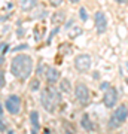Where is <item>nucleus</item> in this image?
<instances>
[{
    "instance_id": "10",
    "label": "nucleus",
    "mask_w": 128,
    "mask_h": 134,
    "mask_svg": "<svg viewBox=\"0 0 128 134\" xmlns=\"http://www.w3.org/2000/svg\"><path fill=\"white\" fill-rule=\"evenodd\" d=\"M81 125H82V128L85 130V131H94V124H92V121H91L90 115L88 113H85V115L81 118Z\"/></svg>"
},
{
    "instance_id": "30",
    "label": "nucleus",
    "mask_w": 128,
    "mask_h": 134,
    "mask_svg": "<svg viewBox=\"0 0 128 134\" xmlns=\"http://www.w3.org/2000/svg\"><path fill=\"white\" fill-rule=\"evenodd\" d=\"M125 82H127V85H128V79H127V81H125Z\"/></svg>"
},
{
    "instance_id": "21",
    "label": "nucleus",
    "mask_w": 128,
    "mask_h": 134,
    "mask_svg": "<svg viewBox=\"0 0 128 134\" xmlns=\"http://www.w3.org/2000/svg\"><path fill=\"white\" fill-rule=\"evenodd\" d=\"M29 48V45H25V43H23V45H19V46H16V48L14 49L15 52H18V51H23V49H27Z\"/></svg>"
},
{
    "instance_id": "18",
    "label": "nucleus",
    "mask_w": 128,
    "mask_h": 134,
    "mask_svg": "<svg viewBox=\"0 0 128 134\" xmlns=\"http://www.w3.org/2000/svg\"><path fill=\"white\" fill-rule=\"evenodd\" d=\"M39 86H40V82H39L37 79H33V81L30 82V90H33L34 91V90H37Z\"/></svg>"
},
{
    "instance_id": "25",
    "label": "nucleus",
    "mask_w": 128,
    "mask_h": 134,
    "mask_svg": "<svg viewBox=\"0 0 128 134\" xmlns=\"http://www.w3.org/2000/svg\"><path fill=\"white\" fill-rule=\"evenodd\" d=\"M43 134H51V131H49L48 128H45V130H43Z\"/></svg>"
},
{
    "instance_id": "1",
    "label": "nucleus",
    "mask_w": 128,
    "mask_h": 134,
    "mask_svg": "<svg viewBox=\"0 0 128 134\" xmlns=\"http://www.w3.org/2000/svg\"><path fill=\"white\" fill-rule=\"evenodd\" d=\"M10 72L21 81L29 79L33 72V58L27 54H18L10 61Z\"/></svg>"
},
{
    "instance_id": "4",
    "label": "nucleus",
    "mask_w": 128,
    "mask_h": 134,
    "mask_svg": "<svg viewBox=\"0 0 128 134\" xmlns=\"http://www.w3.org/2000/svg\"><path fill=\"white\" fill-rule=\"evenodd\" d=\"M75 97L76 100L81 103V106H88L91 101V92L85 83H76L75 86Z\"/></svg>"
},
{
    "instance_id": "8",
    "label": "nucleus",
    "mask_w": 128,
    "mask_h": 134,
    "mask_svg": "<svg viewBox=\"0 0 128 134\" xmlns=\"http://www.w3.org/2000/svg\"><path fill=\"white\" fill-rule=\"evenodd\" d=\"M95 29H97V33L101 34L104 33L106 30H107V18H106L104 12H101V10H98V12H95Z\"/></svg>"
},
{
    "instance_id": "2",
    "label": "nucleus",
    "mask_w": 128,
    "mask_h": 134,
    "mask_svg": "<svg viewBox=\"0 0 128 134\" xmlns=\"http://www.w3.org/2000/svg\"><path fill=\"white\" fill-rule=\"evenodd\" d=\"M60 101H61V94H60L52 85H49V86H46V88L42 90L40 103H42L43 109L46 110L48 113H54V112L57 110Z\"/></svg>"
},
{
    "instance_id": "7",
    "label": "nucleus",
    "mask_w": 128,
    "mask_h": 134,
    "mask_svg": "<svg viewBox=\"0 0 128 134\" xmlns=\"http://www.w3.org/2000/svg\"><path fill=\"white\" fill-rule=\"evenodd\" d=\"M103 103H104V106L109 107V109H112L113 106H116V103H118V91H116V88L110 86L107 91H104Z\"/></svg>"
},
{
    "instance_id": "19",
    "label": "nucleus",
    "mask_w": 128,
    "mask_h": 134,
    "mask_svg": "<svg viewBox=\"0 0 128 134\" xmlns=\"http://www.w3.org/2000/svg\"><path fill=\"white\" fill-rule=\"evenodd\" d=\"M79 15H81L82 21H86V19H88V15H86V9H85V8H81V9H79Z\"/></svg>"
},
{
    "instance_id": "6",
    "label": "nucleus",
    "mask_w": 128,
    "mask_h": 134,
    "mask_svg": "<svg viewBox=\"0 0 128 134\" xmlns=\"http://www.w3.org/2000/svg\"><path fill=\"white\" fill-rule=\"evenodd\" d=\"M5 106H6V110L10 115H18L21 112V98L18 96L12 94V96H9L5 100Z\"/></svg>"
},
{
    "instance_id": "16",
    "label": "nucleus",
    "mask_w": 128,
    "mask_h": 134,
    "mask_svg": "<svg viewBox=\"0 0 128 134\" xmlns=\"http://www.w3.org/2000/svg\"><path fill=\"white\" fill-rule=\"evenodd\" d=\"M8 51H9V45L3 42V43H2V60H0L2 63L5 61V55H6V52H8Z\"/></svg>"
},
{
    "instance_id": "11",
    "label": "nucleus",
    "mask_w": 128,
    "mask_h": 134,
    "mask_svg": "<svg viewBox=\"0 0 128 134\" xmlns=\"http://www.w3.org/2000/svg\"><path fill=\"white\" fill-rule=\"evenodd\" d=\"M36 5H37V0H21V2H19V8H21V10H24V12L31 10L33 8H36Z\"/></svg>"
},
{
    "instance_id": "15",
    "label": "nucleus",
    "mask_w": 128,
    "mask_h": 134,
    "mask_svg": "<svg viewBox=\"0 0 128 134\" xmlns=\"http://www.w3.org/2000/svg\"><path fill=\"white\" fill-rule=\"evenodd\" d=\"M81 34H82V29H81V27H77V25H75V27H73V30H70L69 37L75 39V37H77V36H81Z\"/></svg>"
},
{
    "instance_id": "12",
    "label": "nucleus",
    "mask_w": 128,
    "mask_h": 134,
    "mask_svg": "<svg viewBox=\"0 0 128 134\" xmlns=\"http://www.w3.org/2000/svg\"><path fill=\"white\" fill-rule=\"evenodd\" d=\"M64 21H66V12H63V10H57V12H54V15H52V24H55L58 27V25H61Z\"/></svg>"
},
{
    "instance_id": "14",
    "label": "nucleus",
    "mask_w": 128,
    "mask_h": 134,
    "mask_svg": "<svg viewBox=\"0 0 128 134\" xmlns=\"http://www.w3.org/2000/svg\"><path fill=\"white\" fill-rule=\"evenodd\" d=\"M60 88H61L63 92H66V94H70L71 92V86H70V82L67 81V79H63L60 82Z\"/></svg>"
},
{
    "instance_id": "29",
    "label": "nucleus",
    "mask_w": 128,
    "mask_h": 134,
    "mask_svg": "<svg viewBox=\"0 0 128 134\" xmlns=\"http://www.w3.org/2000/svg\"><path fill=\"white\" fill-rule=\"evenodd\" d=\"M8 134H14V131H9V133H8Z\"/></svg>"
},
{
    "instance_id": "28",
    "label": "nucleus",
    "mask_w": 128,
    "mask_h": 134,
    "mask_svg": "<svg viewBox=\"0 0 128 134\" xmlns=\"http://www.w3.org/2000/svg\"><path fill=\"white\" fill-rule=\"evenodd\" d=\"M66 134H73V131H70V130H67V131H66Z\"/></svg>"
},
{
    "instance_id": "22",
    "label": "nucleus",
    "mask_w": 128,
    "mask_h": 134,
    "mask_svg": "<svg viewBox=\"0 0 128 134\" xmlns=\"http://www.w3.org/2000/svg\"><path fill=\"white\" fill-rule=\"evenodd\" d=\"M48 2H49L52 6H60L63 3V0H48Z\"/></svg>"
},
{
    "instance_id": "17",
    "label": "nucleus",
    "mask_w": 128,
    "mask_h": 134,
    "mask_svg": "<svg viewBox=\"0 0 128 134\" xmlns=\"http://www.w3.org/2000/svg\"><path fill=\"white\" fill-rule=\"evenodd\" d=\"M43 73H46V66L40 63V64L37 66V70H36V75H37V76H40V75H43Z\"/></svg>"
},
{
    "instance_id": "24",
    "label": "nucleus",
    "mask_w": 128,
    "mask_h": 134,
    "mask_svg": "<svg viewBox=\"0 0 128 134\" xmlns=\"http://www.w3.org/2000/svg\"><path fill=\"white\" fill-rule=\"evenodd\" d=\"M115 2H118V3H128V0H115Z\"/></svg>"
},
{
    "instance_id": "26",
    "label": "nucleus",
    "mask_w": 128,
    "mask_h": 134,
    "mask_svg": "<svg viewBox=\"0 0 128 134\" xmlns=\"http://www.w3.org/2000/svg\"><path fill=\"white\" fill-rule=\"evenodd\" d=\"M31 134H39V131H37V130H33V128H31Z\"/></svg>"
},
{
    "instance_id": "5",
    "label": "nucleus",
    "mask_w": 128,
    "mask_h": 134,
    "mask_svg": "<svg viewBox=\"0 0 128 134\" xmlns=\"http://www.w3.org/2000/svg\"><path fill=\"white\" fill-rule=\"evenodd\" d=\"M75 69L79 73H86L91 69V57L88 54H79L75 58Z\"/></svg>"
},
{
    "instance_id": "3",
    "label": "nucleus",
    "mask_w": 128,
    "mask_h": 134,
    "mask_svg": "<svg viewBox=\"0 0 128 134\" xmlns=\"http://www.w3.org/2000/svg\"><path fill=\"white\" fill-rule=\"evenodd\" d=\"M127 118H128V106L127 104L118 106V107L115 109L113 115L110 116V119H109V124H107L109 130L119 128V127H121V125L127 121Z\"/></svg>"
},
{
    "instance_id": "23",
    "label": "nucleus",
    "mask_w": 128,
    "mask_h": 134,
    "mask_svg": "<svg viewBox=\"0 0 128 134\" xmlns=\"http://www.w3.org/2000/svg\"><path fill=\"white\" fill-rule=\"evenodd\" d=\"M100 88H101V90H106V91H107V90L110 88V83H109V82H103V83L100 85Z\"/></svg>"
},
{
    "instance_id": "13",
    "label": "nucleus",
    "mask_w": 128,
    "mask_h": 134,
    "mask_svg": "<svg viewBox=\"0 0 128 134\" xmlns=\"http://www.w3.org/2000/svg\"><path fill=\"white\" fill-rule=\"evenodd\" d=\"M30 122H31V127L33 130H40V125H39V113L36 110H33L31 113H30Z\"/></svg>"
},
{
    "instance_id": "9",
    "label": "nucleus",
    "mask_w": 128,
    "mask_h": 134,
    "mask_svg": "<svg viewBox=\"0 0 128 134\" xmlns=\"http://www.w3.org/2000/svg\"><path fill=\"white\" fill-rule=\"evenodd\" d=\"M46 82L49 85H54V83H57L58 79H60V72H58L55 67H49L46 70Z\"/></svg>"
},
{
    "instance_id": "27",
    "label": "nucleus",
    "mask_w": 128,
    "mask_h": 134,
    "mask_svg": "<svg viewBox=\"0 0 128 134\" xmlns=\"http://www.w3.org/2000/svg\"><path fill=\"white\" fill-rule=\"evenodd\" d=\"M70 3H77V2H81V0H69Z\"/></svg>"
},
{
    "instance_id": "20",
    "label": "nucleus",
    "mask_w": 128,
    "mask_h": 134,
    "mask_svg": "<svg viewBox=\"0 0 128 134\" xmlns=\"http://www.w3.org/2000/svg\"><path fill=\"white\" fill-rule=\"evenodd\" d=\"M5 85H6V81H5V70H2V72H0V86H2V88H5Z\"/></svg>"
}]
</instances>
